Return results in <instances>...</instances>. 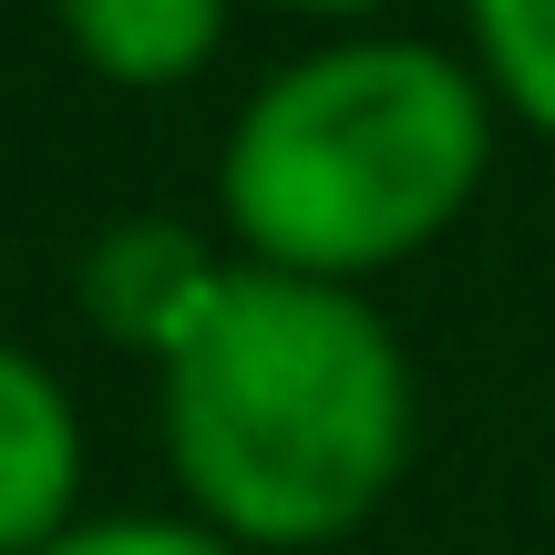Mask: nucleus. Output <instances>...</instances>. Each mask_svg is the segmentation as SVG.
Returning a JSON list of instances; mask_svg holds the SVG:
<instances>
[{
    "instance_id": "f257e3e1",
    "label": "nucleus",
    "mask_w": 555,
    "mask_h": 555,
    "mask_svg": "<svg viewBox=\"0 0 555 555\" xmlns=\"http://www.w3.org/2000/svg\"><path fill=\"white\" fill-rule=\"evenodd\" d=\"M401 433V339L339 278L227 268L206 319L165 350V442L217 535L330 545L380 504Z\"/></svg>"
},
{
    "instance_id": "f03ea898",
    "label": "nucleus",
    "mask_w": 555,
    "mask_h": 555,
    "mask_svg": "<svg viewBox=\"0 0 555 555\" xmlns=\"http://www.w3.org/2000/svg\"><path fill=\"white\" fill-rule=\"evenodd\" d=\"M483 176V93L422 41H339L258 82L227 134V217L258 268L350 278L412 258Z\"/></svg>"
},
{
    "instance_id": "7ed1b4c3",
    "label": "nucleus",
    "mask_w": 555,
    "mask_h": 555,
    "mask_svg": "<svg viewBox=\"0 0 555 555\" xmlns=\"http://www.w3.org/2000/svg\"><path fill=\"white\" fill-rule=\"evenodd\" d=\"M82 483V422L62 401V380L31 350L0 339V555H41L73 525Z\"/></svg>"
},
{
    "instance_id": "20e7f679",
    "label": "nucleus",
    "mask_w": 555,
    "mask_h": 555,
    "mask_svg": "<svg viewBox=\"0 0 555 555\" xmlns=\"http://www.w3.org/2000/svg\"><path fill=\"white\" fill-rule=\"evenodd\" d=\"M217 278H227V268L196 247V227L134 217V227H114V237H93V258H82V309H93L114 339H134V350L165 360V350L206 319Z\"/></svg>"
},
{
    "instance_id": "39448f33",
    "label": "nucleus",
    "mask_w": 555,
    "mask_h": 555,
    "mask_svg": "<svg viewBox=\"0 0 555 555\" xmlns=\"http://www.w3.org/2000/svg\"><path fill=\"white\" fill-rule=\"evenodd\" d=\"M62 31L114 82H176L217 52L227 0H62Z\"/></svg>"
},
{
    "instance_id": "423d86ee",
    "label": "nucleus",
    "mask_w": 555,
    "mask_h": 555,
    "mask_svg": "<svg viewBox=\"0 0 555 555\" xmlns=\"http://www.w3.org/2000/svg\"><path fill=\"white\" fill-rule=\"evenodd\" d=\"M474 31L515 93V114L555 134V0H474Z\"/></svg>"
},
{
    "instance_id": "0eeeda50",
    "label": "nucleus",
    "mask_w": 555,
    "mask_h": 555,
    "mask_svg": "<svg viewBox=\"0 0 555 555\" xmlns=\"http://www.w3.org/2000/svg\"><path fill=\"white\" fill-rule=\"evenodd\" d=\"M41 555H247V545L206 535V525H165V515H103V525H62Z\"/></svg>"
},
{
    "instance_id": "6e6552de",
    "label": "nucleus",
    "mask_w": 555,
    "mask_h": 555,
    "mask_svg": "<svg viewBox=\"0 0 555 555\" xmlns=\"http://www.w3.org/2000/svg\"><path fill=\"white\" fill-rule=\"evenodd\" d=\"M298 11H360V0H298Z\"/></svg>"
}]
</instances>
